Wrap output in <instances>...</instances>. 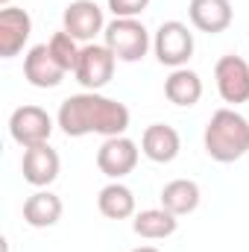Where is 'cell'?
Wrapping results in <instances>:
<instances>
[{
  "label": "cell",
  "mask_w": 249,
  "mask_h": 252,
  "mask_svg": "<svg viewBox=\"0 0 249 252\" xmlns=\"http://www.w3.org/2000/svg\"><path fill=\"white\" fill-rule=\"evenodd\" d=\"M115 64H118V59H115V53H112L106 44H94V41H91V44L82 47L73 76H76V82H79L85 91H100V88H106V85L112 82Z\"/></svg>",
  "instance_id": "cell-5"
},
{
  "label": "cell",
  "mask_w": 249,
  "mask_h": 252,
  "mask_svg": "<svg viewBox=\"0 0 249 252\" xmlns=\"http://www.w3.org/2000/svg\"><path fill=\"white\" fill-rule=\"evenodd\" d=\"M47 47H50V53H53V59L62 64L64 70L70 73V70H76V62H79V53H82V47H79V41L70 35V32H53V38L47 41Z\"/></svg>",
  "instance_id": "cell-20"
},
{
  "label": "cell",
  "mask_w": 249,
  "mask_h": 252,
  "mask_svg": "<svg viewBox=\"0 0 249 252\" xmlns=\"http://www.w3.org/2000/svg\"><path fill=\"white\" fill-rule=\"evenodd\" d=\"M0 6H3V9H6V6H12V0H0Z\"/></svg>",
  "instance_id": "cell-23"
},
{
  "label": "cell",
  "mask_w": 249,
  "mask_h": 252,
  "mask_svg": "<svg viewBox=\"0 0 249 252\" xmlns=\"http://www.w3.org/2000/svg\"><path fill=\"white\" fill-rule=\"evenodd\" d=\"M62 199L53 193V190L38 188L32 196L24 199V223L32 226V229H50L62 220Z\"/></svg>",
  "instance_id": "cell-15"
},
{
  "label": "cell",
  "mask_w": 249,
  "mask_h": 252,
  "mask_svg": "<svg viewBox=\"0 0 249 252\" xmlns=\"http://www.w3.org/2000/svg\"><path fill=\"white\" fill-rule=\"evenodd\" d=\"M56 124L67 138H85V135L115 138L129 129V109L112 97H103L100 91H82L67 97L59 106Z\"/></svg>",
  "instance_id": "cell-1"
},
{
  "label": "cell",
  "mask_w": 249,
  "mask_h": 252,
  "mask_svg": "<svg viewBox=\"0 0 249 252\" xmlns=\"http://www.w3.org/2000/svg\"><path fill=\"white\" fill-rule=\"evenodd\" d=\"M179 150H182V138L167 124H150L141 135V153L156 164H170L179 156Z\"/></svg>",
  "instance_id": "cell-14"
},
{
  "label": "cell",
  "mask_w": 249,
  "mask_h": 252,
  "mask_svg": "<svg viewBox=\"0 0 249 252\" xmlns=\"http://www.w3.org/2000/svg\"><path fill=\"white\" fill-rule=\"evenodd\" d=\"M202 144L208 158L220 164H232L249 153V121L232 106L217 109L202 132Z\"/></svg>",
  "instance_id": "cell-2"
},
{
  "label": "cell",
  "mask_w": 249,
  "mask_h": 252,
  "mask_svg": "<svg viewBox=\"0 0 249 252\" xmlns=\"http://www.w3.org/2000/svg\"><path fill=\"white\" fill-rule=\"evenodd\" d=\"M9 135L24 150L47 144L53 135V118L41 106H18L9 118Z\"/></svg>",
  "instance_id": "cell-6"
},
{
  "label": "cell",
  "mask_w": 249,
  "mask_h": 252,
  "mask_svg": "<svg viewBox=\"0 0 249 252\" xmlns=\"http://www.w3.org/2000/svg\"><path fill=\"white\" fill-rule=\"evenodd\" d=\"M153 50L156 59L167 67H185L187 59L193 56V32L182 21H164L156 35H153Z\"/></svg>",
  "instance_id": "cell-4"
},
{
  "label": "cell",
  "mask_w": 249,
  "mask_h": 252,
  "mask_svg": "<svg viewBox=\"0 0 249 252\" xmlns=\"http://www.w3.org/2000/svg\"><path fill=\"white\" fill-rule=\"evenodd\" d=\"M64 76H67V70L53 59L47 44H35L24 56V79L32 88H56V85H62Z\"/></svg>",
  "instance_id": "cell-12"
},
{
  "label": "cell",
  "mask_w": 249,
  "mask_h": 252,
  "mask_svg": "<svg viewBox=\"0 0 249 252\" xmlns=\"http://www.w3.org/2000/svg\"><path fill=\"white\" fill-rule=\"evenodd\" d=\"M103 44L115 53L118 62H141L153 47V38L138 18H115L103 30Z\"/></svg>",
  "instance_id": "cell-3"
},
{
  "label": "cell",
  "mask_w": 249,
  "mask_h": 252,
  "mask_svg": "<svg viewBox=\"0 0 249 252\" xmlns=\"http://www.w3.org/2000/svg\"><path fill=\"white\" fill-rule=\"evenodd\" d=\"M97 208L109 220H129L135 217V193L124 182H109L97 193Z\"/></svg>",
  "instance_id": "cell-19"
},
{
  "label": "cell",
  "mask_w": 249,
  "mask_h": 252,
  "mask_svg": "<svg viewBox=\"0 0 249 252\" xmlns=\"http://www.w3.org/2000/svg\"><path fill=\"white\" fill-rule=\"evenodd\" d=\"M158 199H161V208H167L176 217H185V214H193L199 208L202 193H199V185L193 179H173L161 188Z\"/></svg>",
  "instance_id": "cell-18"
},
{
  "label": "cell",
  "mask_w": 249,
  "mask_h": 252,
  "mask_svg": "<svg viewBox=\"0 0 249 252\" xmlns=\"http://www.w3.org/2000/svg\"><path fill=\"white\" fill-rule=\"evenodd\" d=\"M164 97L173 106H182V109L196 106L199 97H202V79H199V73L190 70V67L170 70V76L164 79Z\"/></svg>",
  "instance_id": "cell-16"
},
{
  "label": "cell",
  "mask_w": 249,
  "mask_h": 252,
  "mask_svg": "<svg viewBox=\"0 0 249 252\" xmlns=\"http://www.w3.org/2000/svg\"><path fill=\"white\" fill-rule=\"evenodd\" d=\"M179 229V217L170 214L167 208H147L138 211L132 220V232L144 241H164Z\"/></svg>",
  "instance_id": "cell-17"
},
{
  "label": "cell",
  "mask_w": 249,
  "mask_h": 252,
  "mask_svg": "<svg viewBox=\"0 0 249 252\" xmlns=\"http://www.w3.org/2000/svg\"><path fill=\"white\" fill-rule=\"evenodd\" d=\"M138 156H141V150H138V144L132 138L115 135V138H106L100 144V150H97V167H100L103 176L121 182L124 176H129L135 170Z\"/></svg>",
  "instance_id": "cell-8"
},
{
  "label": "cell",
  "mask_w": 249,
  "mask_h": 252,
  "mask_svg": "<svg viewBox=\"0 0 249 252\" xmlns=\"http://www.w3.org/2000/svg\"><path fill=\"white\" fill-rule=\"evenodd\" d=\"M187 18H190L193 30L217 35V32H226L232 27L235 9H232V0H190L187 3Z\"/></svg>",
  "instance_id": "cell-13"
},
{
  "label": "cell",
  "mask_w": 249,
  "mask_h": 252,
  "mask_svg": "<svg viewBox=\"0 0 249 252\" xmlns=\"http://www.w3.org/2000/svg\"><path fill=\"white\" fill-rule=\"evenodd\" d=\"M147 6L150 0H109V12L115 18H138Z\"/></svg>",
  "instance_id": "cell-21"
},
{
  "label": "cell",
  "mask_w": 249,
  "mask_h": 252,
  "mask_svg": "<svg viewBox=\"0 0 249 252\" xmlns=\"http://www.w3.org/2000/svg\"><path fill=\"white\" fill-rule=\"evenodd\" d=\"M32 35V18L27 9L6 6L0 9V56L12 59L24 50V44Z\"/></svg>",
  "instance_id": "cell-11"
},
{
  "label": "cell",
  "mask_w": 249,
  "mask_h": 252,
  "mask_svg": "<svg viewBox=\"0 0 249 252\" xmlns=\"http://www.w3.org/2000/svg\"><path fill=\"white\" fill-rule=\"evenodd\" d=\"M62 30L70 32L76 41L91 44V41L106 30L103 9H100L94 0H73V3H67L64 12H62Z\"/></svg>",
  "instance_id": "cell-9"
},
{
  "label": "cell",
  "mask_w": 249,
  "mask_h": 252,
  "mask_svg": "<svg viewBox=\"0 0 249 252\" xmlns=\"http://www.w3.org/2000/svg\"><path fill=\"white\" fill-rule=\"evenodd\" d=\"M59 153L50 147V144H38V147H30L24 150V158H21V173H24V182H30L32 188H47L59 179Z\"/></svg>",
  "instance_id": "cell-10"
},
{
  "label": "cell",
  "mask_w": 249,
  "mask_h": 252,
  "mask_svg": "<svg viewBox=\"0 0 249 252\" xmlns=\"http://www.w3.org/2000/svg\"><path fill=\"white\" fill-rule=\"evenodd\" d=\"M214 82H217V94L223 97V103L229 106H241L249 100V59L244 56H220L214 64Z\"/></svg>",
  "instance_id": "cell-7"
},
{
  "label": "cell",
  "mask_w": 249,
  "mask_h": 252,
  "mask_svg": "<svg viewBox=\"0 0 249 252\" xmlns=\"http://www.w3.org/2000/svg\"><path fill=\"white\" fill-rule=\"evenodd\" d=\"M132 252H158L156 247H138V250H132Z\"/></svg>",
  "instance_id": "cell-22"
}]
</instances>
